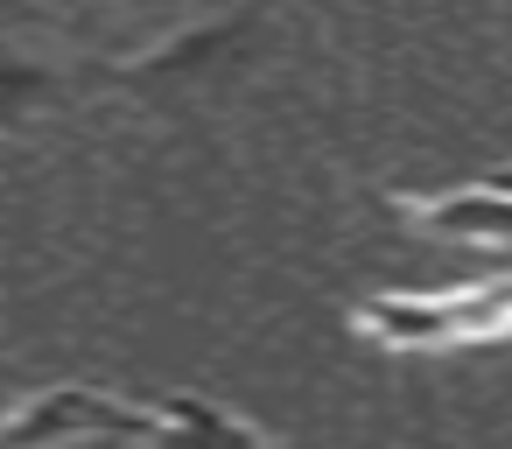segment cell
<instances>
[{"mask_svg": "<svg viewBox=\"0 0 512 449\" xmlns=\"http://www.w3.org/2000/svg\"><path fill=\"white\" fill-rule=\"evenodd\" d=\"M449 309H456V344H484V337H505L512 330V274H491V281H463L449 288Z\"/></svg>", "mask_w": 512, "mask_h": 449, "instance_id": "3957f363", "label": "cell"}, {"mask_svg": "<svg viewBox=\"0 0 512 449\" xmlns=\"http://www.w3.org/2000/svg\"><path fill=\"white\" fill-rule=\"evenodd\" d=\"M365 330L379 344H456L449 288L442 295H372L365 302Z\"/></svg>", "mask_w": 512, "mask_h": 449, "instance_id": "6da1fadb", "label": "cell"}, {"mask_svg": "<svg viewBox=\"0 0 512 449\" xmlns=\"http://www.w3.org/2000/svg\"><path fill=\"white\" fill-rule=\"evenodd\" d=\"M491 183H498V190H512V169H505V176H491Z\"/></svg>", "mask_w": 512, "mask_h": 449, "instance_id": "277c9868", "label": "cell"}, {"mask_svg": "<svg viewBox=\"0 0 512 449\" xmlns=\"http://www.w3.org/2000/svg\"><path fill=\"white\" fill-rule=\"evenodd\" d=\"M428 232H449V239H484V246H505V239H512V190L484 183V190L442 197V204H428Z\"/></svg>", "mask_w": 512, "mask_h": 449, "instance_id": "7a4b0ae2", "label": "cell"}]
</instances>
